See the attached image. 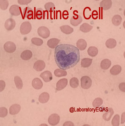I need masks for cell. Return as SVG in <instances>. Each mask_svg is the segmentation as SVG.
Returning a JSON list of instances; mask_svg holds the SVG:
<instances>
[{"instance_id": "484cf974", "label": "cell", "mask_w": 125, "mask_h": 126, "mask_svg": "<svg viewBox=\"0 0 125 126\" xmlns=\"http://www.w3.org/2000/svg\"><path fill=\"white\" fill-rule=\"evenodd\" d=\"M112 63L109 60L105 59L101 62L100 66L101 68L104 70H107L111 66Z\"/></svg>"}, {"instance_id": "5b68a950", "label": "cell", "mask_w": 125, "mask_h": 126, "mask_svg": "<svg viewBox=\"0 0 125 126\" xmlns=\"http://www.w3.org/2000/svg\"><path fill=\"white\" fill-rule=\"evenodd\" d=\"M4 48L6 52L8 53H12L15 51L16 46L14 43L11 41H8L4 45Z\"/></svg>"}, {"instance_id": "4fadbf2b", "label": "cell", "mask_w": 125, "mask_h": 126, "mask_svg": "<svg viewBox=\"0 0 125 126\" xmlns=\"http://www.w3.org/2000/svg\"><path fill=\"white\" fill-rule=\"evenodd\" d=\"M82 21V18L80 15L77 16L76 18H75L74 16H72L70 20L71 24L75 27L78 26Z\"/></svg>"}, {"instance_id": "74e56055", "label": "cell", "mask_w": 125, "mask_h": 126, "mask_svg": "<svg viewBox=\"0 0 125 126\" xmlns=\"http://www.w3.org/2000/svg\"><path fill=\"white\" fill-rule=\"evenodd\" d=\"M0 5L1 9L2 10H5L7 9L9 3L7 0H0Z\"/></svg>"}, {"instance_id": "ab89813d", "label": "cell", "mask_w": 125, "mask_h": 126, "mask_svg": "<svg viewBox=\"0 0 125 126\" xmlns=\"http://www.w3.org/2000/svg\"><path fill=\"white\" fill-rule=\"evenodd\" d=\"M32 0H18V3L21 5H27L28 4L30 3Z\"/></svg>"}, {"instance_id": "8d00e7d4", "label": "cell", "mask_w": 125, "mask_h": 126, "mask_svg": "<svg viewBox=\"0 0 125 126\" xmlns=\"http://www.w3.org/2000/svg\"><path fill=\"white\" fill-rule=\"evenodd\" d=\"M31 41L33 44L38 46H41L43 43V40L38 38H33L31 40Z\"/></svg>"}, {"instance_id": "30bf717a", "label": "cell", "mask_w": 125, "mask_h": 126, "mask_svg": "<svg viewBox=\"0 0 125 126\" xmlns=\"http://www.w3.org/2000/svg\"><path fill=\"white\" fill-rule=\"evenodd\" d=\"M45 67V63L42 60H38L35 62L33 66V68L37 71H42Z\"/></svg>"}, {"instance_id": "f546056e", "label": "cell", "mask_w": 125, "mask_h": 126, "mask_svg": "<svg viewBox=\"0 0 125 126\" xmlns=\"http://www.w3.org/2000/svg\"><path fill=\"white\" fill-rule=\"evenodd\" d=\"M87 52L89 56L94 57L97 55L98 53V50L96 47H91L88 48Z\"/></svg>"}, {"instance_id": "ac0fdd59", "label": "cell", "mask_w": 125, "mask_h": 126, "mask_svg": "<svg viewBox=\"0 0 125 126\" xmlns=\"http://www.w3.org/2000/svg\"><path fill=\"white\" fill-rule=\"evenodd\" d=\"M33 54L32 52L29 50H26L23 52L21 55V57L24 60H30L32 57Z\"/></svg>"}, {"instance_id": "4dcf8cb0", "label": "cell", "mask_w": 125, "mask_h": 126, "mask_svg": "<svg viewBox=\"0 0 125 126\" xmlns=\"http://www.w3.org/2000/svg\"><path fill=\"white\" fill-rule=\"evenodd\" d=\"M14 80L17 88L19 89H22L23 83L22 80L19 77L16 76L14 78Z\"/></svg>"}, {"instance_id": "d590c367", "label": "cell", "mask_w": 125, "mask_h": 126, "mask_svg": "<svg viewBox=\"0 0 125 126\" xmlns=\"http://www.w3.org/2000/svg\"><path fill=\"white\" fill-rule=\"evenodd\" d=\"M120 116L118 114L114 115L112 120V126H119L120 125Z\"/></svg>"}, {"instance_id": "d4e9b609", "label": "cell", "mask_w": 125, "mask_h": 126, "mask_svg": "<svg viewBox=\"0 0 125 126\" xmlns=\"http://www.w3.org/2000/svg\"><path fill=\"white\" fill-rule=\"evenodd\" d=\"M122 18L120 16L118 15H114L112 19V22L114 26H119L121 23Z\"/></svg>"}, {"instance_id": "f1b7e54d", "label": "cell", "mask_w": 125, "mask_h": 126, "mask_svg": "<svg viewBox=\"0 0 125 126\" xmlns=\"http://www.w3.org/2000/svg\"><path fill=\"white\" fill-rule=\"evenodd\" d=\"M93 60L88 58H85L81 61V66L83 68H88L90 66Z\"/></svg>"}, {"instance_id": "6da1fadb", "label": "cell", "mask_w": 125, "mask_h": 126, "mask_svg": "<svg viewBox=\"0 0 125 126\" xmlns=\"http://www.w3.org/2000/svg\"><path fill=\"white\" fill-rule=\"evenodd\" d=\"M55 62L59 68L66 70L75 66L80 60L78 48L69 44H61L55 48L54 54Z\"/></svg>"}, {"instance_id": "e575fe53", "label": "cell", "mask_w": 125, "mask_h": 126, "mask_svg": "<svg viewBox=\"0 0 125 126\" xmlns=\"http://www.w3.org/2000/svg\"><path fill=\"white\" fill-rule=\"evenodd\" d=\"M70 85L73 88L77 87L79 85V81L76 78H73L70 80Z\"/></svg>"}, {"instance_id": "2e32d148", "label": "cell", "mask_w": 125, "mask_h": 126, "mask_svg": "<svg viewBox=\"0 0 125 126\" xmlns=\"http://www.w3.org/2000/svg\"><path fill=\"white\" fill-rule=\"evenodd\" d=\"M60 40L57 38H52L49 40L47 45L51 49H54L59 43Z\"/></svg>"}, {"instance_id": "7a4b0ae2", "label": "cell", "mask_w": 125, "mask_h": 126, "mask_svg": "<svg viewBox=\"0 0 125 126\" xmlns=\"http://www.w3.org/2000/svg\"><path fill=\"white\" fill-rule=\"evenodd\" d=\"M32 26L29 22L26 21L23 23L20 27V32L22 35L28 34L32 30Z\"/></svg>"}, {"instance_id": "cb8c5ba5", "label": "cell", "mask_w": 125, "mask_h": 126, "mask_svg": "<svg viewBox=\"0 0 125 126\" xmlns=\"http://www.w3.org/2000/svg\"><path fill=\"white\" fill-rule=\"evenodd\" d=\"M62 32L66 34H69L73 32V28L68 25H64L60 27Z\"/></svg>"}, {"instance_id": "5bb4252c", "label": "cell", "mask_w": 125, "mask_h": 126, "mask_svg": "<svg viewBox=\"0 0 125 126\" xmlns=\"http://www.w3.org/2000/svg\"><path fill=\"white\" fill-rule=\"evenodd\" d=\"M112 5V2L110 0H104L100 3V6L103 10H107L110 9Z\"/></svg>"}, {"instance_id": "52a82bcc", "label": "cell", "mask_w": 125, "mask_h": 126, "mask_svg": "<svg viewBox=\"0 0 125 126\" xmlns=\"http://www.w3.org/2000/svg\"><path fill=\"white\" fill-rule=\"evenodd\" d=\"M16 24L15 20L12 18H10L6 21L5 24V28L8 31H11L15 28Z\"/></svg>"}, {"instance_id": "4316f807", "label": "cell", "mask_w": 125, "mask_h": 126, "mask_svg": "<svg viewBox=\"0 0 125 126\" xmlns=\"http://www.w3.org/2000/svg\"><path fill=\"white\" fill-rule=\"evenodd\" d=\"M122 69V67L120 66L119 65H116L112 67L110 69V73L112 75H117L120 73Z\"/></svg>"}, {"instance_id": "7bdbcfd3", "label": "cell", "mask_w": 125, "mask_h": 126, "mask_svg": "<svg viewBox=\"0 0 125 126\" xmlns=\"http://www.w3.org/2000/svg\"><path fill=\"white\" fill-rule=\"evenodd\" d=\"M125 122V112L123 113L122 115L121 122V123L124 124Z\"/></svg>"}, {"instance_id": "1f68e13d", "label": "cell", "mask_w": 125, "mask_h": 126, "mask_svg": "<svg viewBox=\"0 0 125 126\" xmlns=\"http://www.w3.org/2000/svg\"><path fill=\"white\" fill-rule=\"evenodd\" d=\"M54 74L56 77H60L66 76L67 75V73L65 70L58 69H56L54 71Z\"/></svg>"}, {"instance_id": "836d02e7", "label": "cell", "mask_w": 125, "mask_h": 126, "mask_svg": "<svg viewBox=\"0 0 125 126\" xmlns=\"http://www.w3.org/2000/svg\"><path fill=\"white\" fill-rule=\"evenodd\" d=\"M103 103V100L100 98H97L94 100L92 103L93 106L94 108H99Z\"/></svg>"}, {"instance_id": "9a60e30c", "label": "cell", "mask_w": 125, "mask_h": 126, "mask_svg": "<svg viewBox=\"0 0 125 126\" xmlns=\"http://www.w3.org/2000/svg\"><path fill=\"white\" fill-rule=\"evenodd\" d=\"M32 85L35 89L39 90L43 87V83L40 79L36 78L33 79L32 82Z\"/></svg>"}, {"instance_id": "ba28073f", "label": "cell", "mask_w": 125, "mask_h": 126, "mask_svg": "<svg viewBox=\"0 0 125 126\" xmlns=\"http://www.w3.org/2000/svg\"><path fill=\"white\" fill-rule=\"evenodd\" d=\"M60 121V117L57 114H51L48 119V122L51 126L57 125L59 123Z\"/></svg>"}, {"instance_id": "83f0119b", "label": "cell", "mask_w": 125, "mask_h": 126, "mask_svg": "<svg viewBox=\"0 0 125 126\" xmlns=\"http://www.w3.org/2000/svg\"><path fill=\"white\" fill-rule=\"evenodd\" d=\"M116 40L113 39H109L107 40L106 42V47L109 49H112L115 47L116 45Z\"/></svg>"}, {"instance_id": "7c38bea8", "label": "cell", "mask_w": 125, "mask_h": 126, "mask_svg": "<svg viewBox=\"0 0 125 126\" xmlns=\"http://www.w3.org/2000/svg\"><path fill=\"white\" fill-rule=\"evenodd\" d=\"M68 82L67 79H60L57 83L56 90L60 91L64 89L67 85Z\"/></svg>"}, {"instance_id": "e0dca14e", "label": "cell", "mask_w": 125, "mask_h": 126, "mask_svg": "<svg viewBox=\"0 0 125 126\" xmlns=\"http://www.w3.org/2000/svg\"><path fill=\"white\" fill-rule=\"evenodd\" d=\"M21 110V107L19 105L14 104L10 107V113L11 115L17 114Z\"/></svg>"}, {"instance_id": "8992f818", "label": "cell", "mask_w": 125, "mask_h": 126, "mask_svg": "<svg viewBox=\"0 0 125 126\" xmlns=\"http://www.w3.org/2000/svg\"><path fill=\"white\" fill-rule=\"evenodd\" d=\"M9 11L10 13L12 16H18L21 14V8L17 5H14L11 6Z\"/></svg>"}, {"instance_id": "44dd1931", "label": "cell", "mask_w": 125, "mask_h": 126, "mask_svg": "<svg viewBox=\"0 0 125 126\" xmlns=\"http://www.w3.org/2000/svg\"><path fill=\"white\" fill-rule=\"evenodd\" d=\"M50 95L47 92H44L39 95V101L41 103L45 104L48 101Z\"/></svg>"}, {"instance_id": "d6a6232c", "label": "cell", "mask_w": 125, "mask_h": 126, "mask_svg": "<svg viewBox=\"0 0 125 126\" xmlns=\"http://www.w3.org/2000/svg\"><path fill=\"white\" fill-rule=\"evenodd\" d=\"M44 7L45 9L49 12H52L55 9V5L51 2L46 3L45 4Z\"/></svg>"}, {"instance_id": "f35d334b", "label": "cell", "mask_w": 125, "mask_h": 126, "mask_svg": "<svg viewBox=\"0 0 125 126\" xmlns=\"http://www.w3.org/2000/svg\"><path fill=\"white\" fill-rule=\"evenodd\" d=\"M8 111L7 109L4 107H1L0 108V117H4L7 115Z\"/></svg>"}, {"instance_id": "3957f363", "label": "cell", "mask_w": 125, "mask_h": 126, "mask_svg": "<svg viewBox=\"0 0 125 126\" xmlns=\"http://www.w3.org/2000/svg\"><path fill=\"white\" fill-rule=\"evenodd\" d=\"M81 86L83 89H88L91 86L92 81L89 77L83 76L81 79Z\"/></svg>"}, {"instance_id": "8fae6325", "label": "cell", "mask_w": 125, "mask_h": 126, "mask_svg": "<svg viewBox=\"0 0 125 126\" xmlns=\"http://www.w3.org/2000/svg\"><path fill=\"white\" fill-rule=\"evenodd\" d=\"M23 14L25 17L29 20L32 19L33 15V10L30 7H26L24 8Z\"/></svg>"}, {"instance_id": "603a6c76", "label": "cell", "mask_w": 125, "mask_h": 126, "mask_svg": "<svg viewBox=\"0 0 125 126\" xmlns=\"http://www.w3.org/2000/svg\"><path fill=\"white\" fill-rule=\"evenodd\" d=\"M46 16L45 12L44 10L41 8H38L36 11V16L38 19H44Z\"/></svg>"}, {"instance_id": "ffe728a7", "label": "cell", "mask_w": 125, "mask_h": 126, "mask_svg": "<svg viewBox=\"0 0 125 126\" xmlns=\"http://www.w3.org/2000/svg\"><path fill=\"white\" fill-rule=\"evenodd\" d=\"M114 113V112L113 109L112 108H110L103 114V118L104 120L105 121H109L111 119Z\"/></svg>"}, {"instance_id": "7402d4cb", "label": "cell", "mask_w": 125, "mask_h": 126, "mask_svg": "<svg viewBox=\"0 0 125 126\" xmlns=\"http://www.w3.org/2000/svg\"><path fill=\"white\" fill-rule=\"evenodd\" d=\"M93 28V26L87 23H84L81 25L80 30L82 32L87 33L90 31Z\"/></svg>"}, {"instance_id": "b9f144b4", "label": "cell", "mask_w": 125, "mask_h": 126, "mask_svg": "<svg viewBox=\"0 0 125 126\" xmlns=\"http://www.w3.org/2000/svg\"><path fill=\"white\" fill-rule=\"evenodd\" d=\"M63 126H74V125L71 122L67 121L64 123Z\"/></svg>"}, {"instance_id": "277c9868", "label": "cell", "mask_w": 125, "mask_h": 126, "mask_svg": "<svg viewBox=\"0 0 125 126\" xmlns=\"http://www.w3.org/2000/svg\"><path fill=\"white\" fill-rule=\"evenodd\" d=\"M38 33L39 36L43 39H47L49 37L50 35V32L47 27L41 26L38 30Z\"/></svg>"}, {"instance_id": "9c48e42d", "label": "cell", "mask_w": 125, "mask_h": 126, "mask_svg": "<svg viewBox=\"0 0 125 126\" xmlns=\"http://www.w3.org/2000/svg\"><path fill=\"white\" fill-rule=\"evenodd\" d=\"M40 77L46 82L50 81L53 79L52 73L49 71H45L42 73L40 75Z\"/></svg>"}, {"instance_id": "60d3db41", "label": "cell", "mask_w": 125, "mask_h": 126, "mask_svg": "<svg viewBox=\"0 0 125 126\" xmlns=\"http://www.w3.org/2000/svg\"><path fill=\"white\" fill-rule=\"evenodd\" d=\"M119 88L120 90L122 92H125V83H122L120 84Z\"/></svg>"}, {"instance_id": "d6986e66", "label": "cell", "mask_w": 125, "mask_h": 126, "mask_svg": "<svg viewBox=\"0 0 125 126\" xmlns=\"http://www.w3.org/2000/svg\"><path fill=\"white\" fill-rule=\"evenodd\" d=\"M76 46L78 49L81 51H83L86 49L87 43L85 40L81 39H79L77 41Z\"/></svg>"}]
</instances>
